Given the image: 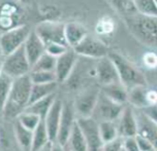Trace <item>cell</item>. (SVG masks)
Segmentation results:
<instances>
[{
    "instance_id": "cell-1",
    "label": "cell",
    "mask_w": 157,
    "mask_h": 151,
    "mask_svg": "<svg viewBox=\"0 0 157 151\" xmlns=\"http://www.w3.org/2000/svg\"><path fill=\"white\" fill-rule=\"evenodd\" d=\"M32 82L29 74L13 79L10 96L3 114L6 118H17L29 105Z\"/></svg>"
},
{
    "instance_id": "cell-2",
    "label": "cell",
    "mask_w": 157,
    "mask_h": 151,
    "mask_svg": "<svg viewBox=\"0 0 157 151\" xmlns=\"http://www.w3.org/2000/svg\"><path fill=\"white\" fill-rule=\"evenodd\" d=\"M131 35L141 43L148 46H156L157 42V20L156 18L142 16L136 13L134 16L123 19Z\"/></svg>"
},
{
    "instance_id": "cell-3",
    "label": "cell",
    "mask_w": 157,
    "mask_h": 151,
    "mask_svg": "<svg viewBox=\"0 0 157 151\" xmlns=\"http://www.w3.org/2000/svg\"><path fill=\"white\" fill-rule=\"evenodd\" d=\"M108 57L114 63L120 82L125 86L127 91L136 86H147L144 73L124 56L117 52H110Z\"/></svg>"
},
{
    "instance_id": "cell-4",
    "label": "cell",
    "mask_w": 157,
    "mask_h": 151,
    "mask_svg": "<svg viewBox=\"0 0 157 151\" xmlns=\"http://www.w3.org/2000/svg\"><path fill=\"white\" fill-rule=\"evenodd\" d=\"M30 69H31V66L28 62L23 46L4 57L2 73L7 75L12 79L28 75L30 73Z\"/></svg>"
},
{
    "instance_id": "cell-5",
    "label": "cell",
    "mask_w": 157,
    "mask_h": 151,
    "mask_svg": "<svg viewBox=\"0 0 157 151\" xmlns=\"http://www.w3.org/2000/svg\"><path fill=\"white\" fill-rule=\"evenodd\" d=\"M24 10L21 5L13 1L0 2V31L1 33L18 28L23 24Z\"/></svg>"
},
{
    "instance_id": "cell-6",
    "label": "cell",
    "mask_w": 157,
    "mask_h": 151,
    "mask_svg": "<svg viewBox=\"0 0 157 151\" xmlns=\"http://www.w3.org/2000/svg\"><path fill=\"white\" fill-rule=\"evenodd\" d=\"M33 31L44 44V46L58 43L68 47L64 36V24L56 21H43L35 27V30Z\"/></svg>"
},
{
    "instance_id": "cell-7",
    "label": "cell",
    "mask_w": 157,
    "mask_h": 151,
    "mask_svg": "<svg viewBox=\"0 0 157 151\" xmlns=\"http://www.w3.org/2000/svg\"><path fill=\"white\" fill-rule=\"evenodd\" d=\"M30 33H31L30 27L27 26L26 24L1 33L0 34V49L4 57L23 46Z\"/></svg>"
},
{
    "instance_id": "cell-8",
    "label": "cell",
    "mask_w": 157,
    "mask_h": 151,
    "mask_svg": "<svg viewBox=\"0 0 157 151\" xmlns=\"http://www.w3.org/2000/svg\"><path fill=\"white\" fill-rule=\"evenodd\" d=\"M72 49L77 56H83L86 58L97 59V60L106 57L109 54L108 46L101 39L89 34L86 35L83 40Z\"/></svg>"
},
{
    "instance_id": "cell-9",
    "label": "cell",
    "mask_w": 157,
    "mask_h": 151,
    "mask_svg": "<svg viewBox=\"0 0 157 151\" xmlns=\"http://www.w3.org/2000/svg\"><path fill=\"white\" fill-rule=\"evenodd\" d=\"M123 108H124V106L113 102L109 98H106L99 89V94H98L97 102L96 105H95L93 114H95V116L99 119V121L116 122V120L119 118L120 114L122 113Z\"/></svg>"
},
{
    "instance_id": "cell-10",
    "label": "cell",
    "mask_w": 157,
    "mask_h": 151,
    "mask_svg": "<svg viewBox=\"0 0 157 151\" xmlns=\"http://www.w3.org/2000/svg\"><path fill=\"white\" fill-rule=\"evenodd\" d=\"M98 94H99V89L88 88L81 92L75 97V104L72 107H74L75 113L78 115V118H88L93 116Z\"/></svg>"
},
{
    "instance_id": "cell-11",
    "label": "cell",
    "mask_w": 157,
    "mask_h": 151,
    "mask_svg": "<svg viewBox=\"0 0 157 151\" xmlns=\"http://www.w3.org/2000/svg\"><path fill=\"white\" fill-rule=\"evenodd\" d=\"M77 124L85 137L88 151H101L103 143L98 133V124L96 120L93 117L78 118Z\"/></svg>"
},
{
    "instance_id": "cell-12",
    "label": "cell",
    "mask_w": 157,
    "mask_h": 151,
    "mask_svg": "<svg viewBox=\"0 0 157 151\" xmlns=\"http://www.w3.org/2000/svg\"><path fill=\"white\" fill-rule=\"evenodd\" d=\"M77 58L78 56L72 49H68L63 55L56 58V66L54 72L57 83L65 82L71 77L75 63H77Z\"/></svg>"
},
{
    "instance_id": "cell-13",
    "label": "cell",
    "mask_w": 157,
    "mask_h": 151,
    "mask_svg": "<svg viewBox=\"0 0 157 151\" xmlns=\"http://www.w3.org/2000/svg\"><path fill=\"white\" fill-rule=\"evenodd\" d=\"M75 122V118L74 107L69 103H63L61 119L58 128L57 138H56L55 142H57V143L62 145V146H65L72 128H74Z\"/></svg>"
},
{
    "instance_id": "cell-14",
    "label": "cell",
    "mask_w": 157,
    "mask_h": 151,
    "mask_svg": "<svg viewBox=\"0 0 157 151\" xmlns=\"http://www.w3.org/2000/svg\"><path fill=\"white\" fill-rule=\"evenodd\" d=\"M117 130L119 138L124 139L128 137H136V112L133 108L128 106H124L122 113L120 114L118 118Z\"/></svg>"
},
{
    "instance_id": "cell-15",
    "label": "cell",
    "mask_w": 157,
    "mask_h": 151,
    "mask_svg": "<svg viewBox=\"0 0 157 151\" xmlns=\"http://www.w3.org/2000/svg\"><path fill=\"white\" fill-rule=\"evenodd\" d=\"M94 71L95 76L97 77L98 81L102 86L120 81L116 67L108 56L98 60Z\"/></svg>"
},
{
    "instance_id": "cell-16",
    "label": "cell",
    "mask_w": 157,
    "mask_h": 151,
    "mask_svg": "<svg viewBox=\"0 0 157 151\" xmlns=\"http://www.w3.org/2000/svg\"><path fill=\"white\" fill-rule=\"evenodd\" d=\"M62 108H63V102L60 99H57L54 101L51 109L49 110V112L47 113L46 117L43 119L44 124L46 125L48 135H49L50 142L56 141L57 138V133H58V128L59 124H60L61 119V113H62Z\"/></svg>"
},
{
    "instance_id": "cell-17",
    "label": "cell",
    "mask_w": 157,
    "mask_h": 151,
    "mask_svg": "<svg viewBox=\"0 0 157 151\" xmlns=\"http://www.w3.org/2000/svg\"><path fill=\"white\" fill-rule=\"evenodd\" d=\"M23 47L25 55L28 59V62L31 67L46 52V46L38 38V36L34 33V31H31V33L29 34Z\"/></svg>"
},
{
    "instance_id": "cell-18",
    "label": "cell",
    "mask_w": 157,
    "mask_h": 151,
    "mask_svg": "<svg viewBox=\"0 0 157 151\" xmlns=\"http://www.w3.org/2000/svg\"><path fill=\"white\" fill-rule=\"evenodd\" d=\"M136 128H137L136 135L148 139L156 146L157 124L151 121L150 119H148L147 117L143 115L141 111L139 112V114H136Z\"/></svg>"
},
{
    "instance_id": "cell-19",
    "label": "cell",
    "mask_w": 157,
    "mask_h": 151,
    "mask_svg": "<svg viewBox=\"0 0 157 151\" xmlns=\"http://www.w3.org/2000/svg\"><path fill=\"white\" fill-rule=\"evenodd\" d=\"M86 35H88V33L82 24L71 22L64 25V36H65L66 43L71 49L78 45Z\"/></svg>"
},
{
    "instance_id": "cell-20",
    "label": "cell",
    "mask_w": 157,
    "mask_h": 151,
    "mask_svg": "<svg viewBox=\"0 0 157 151\" xmlns=\"http://www.w3.org/2000/svg\"><path fill=\"white\" fill-rule=\"evenodd\" d=\"M100 92H101L106 98H109V99L112 100L115 103H117V104H120L123 106H125V104H127L128 91L120 81L102 86Z\"/></svg>"
},
{
    "instance_id": "cell-21",
    "label": "cell",
    "mask_w": 157,
    "mask_h": 151,
    "mask_svg": "<svg viewBox=\"0 0 157 151\" xmlns=\"http://www.w3.org/2000/svg\"><path fill=\"white\" fill-rule=\"evenodd\" d=\"M65 147L71 151H88L85 137H84L78 124H77V119H75L74 128H72L71 135L68 137Z\"/></svg>"
},
{
    "instance_id": "cell-22",
    "label": "cell",
    "mask_w": 157,
    "mask_h": 151,
    "mask_svg": "<svg viewBox=\"0 0 157 151\" xmlns=\"http://www.w3.org/2000/svg\"><path fill=\"white\" fill-rule=\"evenodd\" d=\"M56 100V94L48 96L41 100H38L36 102L32 103V104L28 105L25 111H28L30 113H33L35 115H37L39 118L43 120L46 117L47 113L49 112V110L51 109L53 103Z\"/></svg>"
},
{
    "instance_id": "cell-23",
    "label": "cell",
    "mask_w": 157,
    "mask_h": 151,
    "mask_svg": "<svg viewBox=\"0 0 157 151\" xmlns=\"http://www.w3.org/2000/svg\"><path fill=\"white\" fill-rule=\"evenodd\" d=\"M147 88L146 86H136L128 91L127 94V103L130 107L137 109H143L148 106L147 102Z\"/></svg>"
},
{
    "instance_id": "cell-24",
    "label": "cell",
    "mask_w": 157,
    "mask_h": 151,
    "mask_svg": "<svg viewBox=\"0 0 157 151\" xmlns=\"http://www.w3.org/2000/svg\"><path fill=\"white\" fill-rule=\"evenodd\" d=\"M13 134H15L16 140L18 142L20 148L23 151H31L32 144V132L28 131L19 124L18 121L13 124Z\"/></svg>"
},
{
    "instance_id": "cell-25",
    "label": "cell",
    "mask_w": 157,
    "mask_h": 151,
    "mask_svg": "<svg viewBox=\"0 0 157 151\" xmlns=\"http://www.w3.org/2000/svg\"><path fill=\"white\" fill-rule=\"evenodd\" d=\"M56 89H57V82L46 83V84H32L29 105L48 96L54 95Z\"/></svg>"
},
{
    "instance_id": "cell-26",
    "label": "cell",
    "mask_w": 157,
    "mask_h": 151,
    "mask_svg": "<svg viewBox=\"0 0 157 151\" xmlns=\"http://www.w3.org/2000/svg\"><path fill=\"white\" fill-rule=\"evenodd\" d=\"M49 143H51L49 139V135H48L44 120H41L40 124L37 125V128L32 132L31 151H39Z\"/></svg>"
},
{
    "instance_id": "cell-27",
    "label": "cell",
    "mask_w": 157,
    "mask_h": 151,
    "mask_svg": "<svg viewBox=\"0 0 157 151\" xmlns=\"http://www.w3.org/2000/svg\"><path fill=\"white\" fill-rule=\"evenodd\" d=\"M98 124V133L102 143H109L119 138L117 130V124L114 121H99Z\"/></svg>"
},
{
    "instance_id": "cell-28",
    "label": "cell",
    "mask_w": 157,
    "mask_h": 151,
    "mask_svg": "<svg viewBox=\"0 0 157 151\" xmlns=\"http://www.w3.org/2000/svg\"><path fill=\"white\" fill-rule=\"evenodd\" d=\"M109 4H111V7L118 15L121 16L122 19L137 13L134 2L131 0H112V1H109Z\"/></svg>"
},
{
    "instance_id": "cell-29",
    "label": "cell",
    "mask_w": 157,
    "mask_h": 151,
    "mask_svg": "<svg viewBox=\"0 0 157 151\" xmlns=\"http://www.w3.org/2000/svg\"><path fill=\"white\" fill-rule=\"evenodd\" d=\"M13 79L4 73L0 74V115L3 114L5 105L10 96Z\"/></svg>"
},
{
    "instance_id": "cell-30",
    "label": "cell",
    "mask_w": 157,
    "mask_h": 151,
    "mask_svg": "<svg viewBox=\"0 0 157 151\" xmlns=\"http://www.w3.org/2000/svg\"><path fill=\"white\" fill-rule=\"evenodd\" d=\"M55 66H56V58H54L51 55L47 54V52H44V54L32 65L31 69H30V72H32V71L54 72Z\"/></svg>"
},
{
    "instance_id": "cell-31",
    "label": "cell",
    "mask_w": 157,
    "mask_h": 151,
    "mask_svg": "<svg viewBox=\"0 0 157 151\" xmlns=\"http://www.w3.org/2000/svg\"><path fill=\"white\" fill-rule=\"evenodd\" d=\"M136 5L137 13L151 18H156L157 16V6L155 0H136Z\"/></svg>"
},
{
    "instance_id": "cell-32",
    "label": "cell",
    "mask_w": 157,
    "mask_h": 151,
    "mask_svg": "<svg viewBox=\"0 0 157 151\" xmlns=\"http://www.w3.org/2000/svg\"><path fill=\"white\" fill-rule=\"evenodd\" d=\"M16 121H18L22 127L27 128L28 131L33 132L37 128V125L40 124L41 119L37 115H35V114L30 113L28 111H24V112H22L17 117Z\"/></svg>"
},
{
    "instance_id": "cell-33",
    "label": "cell",
    "mask_w": 157,
    "mask_h": 151,
    "mask_svg": "<svg viewBox=\"0 0 157 151\" xmlns=\"http://www.w3.org/2000/svg\"><path fill=\"white\" fill-rule=\"evenodd\" d=\"M116 30V24L115 21L110 16H103L97 22L95 26V31L98 35L101 36H108L113 34Z\"/></svg>"
},
{
    "instance_id": "cell-34",
    "label": "cell",
    "mask_w": 157,
    "mask_h": 151,
    "mask_svg": "<svg viewBox=\"0 0 157 151\" xmlns=\"http://www.w3.org/2000/svg\"><path fill=\"white\" fill-rule=\"evenodd\" d=\"M32 84H46V83L57 82L55 72L49 71H32L29 73Z\"/></svg>"
},
{
    "instance_id": "cell-35",
    "label": "cell",
    "mask_w": 157,
    "mask_h": 151,
    "mask_svg": "<svg viewBox=\"0 0 157 151\" xmlns=\"http://www.w3.org/2000/svg\"><path fill=\"white\" fill-rule=\"evenodd\" d=\"M58 13L57 7L53 5H46L40 8V15L44 16V21H55L56 16L59 15Z\"/></svg>"
},
{
    "instance_id": "cell-36",
    "label": "cell",
    "mask_w": 157,
    "mask_h": 151,
    "mask_svg": "<svg viewBox=\"0 0 157 151\" xmlns=\"http://www.w3.org/2000/svg\"><path fill=\"white\" fill-rule=\"evenodd\" d=\"M67 49H68V47L67 46L62 45V44H58V43L49 44V45L46 46V52L53 56L54 58L60 57V56L63 55Z\"/></svg>"
},
{
    "instance_id": "cell-37",
    "label": "cell",
    "mask_w": 157,
    "mask_h": 151,
    "mask_svg": "<svg viewBox=\"0 0 157 151\" xmlns=\"http://www.w3.org/2000/svg\"><path fill=\"white\" fill-rule=\"evenodd\" d=\"M136 144H137V147H139L140 151H155L156 150L155 145H154L152 142H150L148 139L144 138V137L136 135Z\"/></svg>"
},
{
    "instance_id": "cell-38",
    "label": "cell",
    "mask_w": 157,
    "mask_h": 151,
    "mask_svg": "<svg viewBox=\"0 0 157 151\" xmlns=\"http://www.w3.org/2000/svg\"><path fill=\"white\" fill-rule=\"evenodd\" d=\"M143 63L146 68L148 69H155L157 66V56L156 52H148L144 54L143 57Z\"/></svg>"
},
{
    "instance_id": "cell-39",
    "label": "cell",
    "mask_w": 157,
    "mask_h": 151,
    "mask_svg": "<svg viewBox=\"0 0 157 151\" xmlns=\"http://www.w3.org/2000/svg\"><path fill=\"white\" fill-rule=\"evenodd\" d=\"M140 110H141V113L143 114V115L147 117L148 119H150L151 121L157 124V107H156V104L148 105L143 109H140Z\"/></svg>"
},
{
    "instance_id": "cell-40",
    "label": "cell",
    "mask_w": 157,
    "mask_h": 151,
    "mask_svg": "<svg viewBox=\"0 0 157 151\" xmlns=\"http://www.w3.org/2000/svg\"><path fill=\"white\" fill-rule=\"evenodd\" d=\"M122 149L125 151H140L136 137H128V138L122 139Z\"/></svg>"
},
{
    "instance_id": "cell-41",
    "label": "cell",
    "mask_w": 157,
    "mask_h": 151,
    "mask_svg": "<svg viewBox=\"0 0 157 151\" xmlns=\"http://www.w3.org/2000/svg\"><path fill=\"white\" fill-rule=\"evenodd\" d=\"M122 149V139L118 138L109 143L103 144L101 151H120Z\"/></svg>"
},
{
    "instance_id": "cell-42",
    "label": "cell",
    "mask_w": 157,
    "mask_h": 151,
    "mask_svg": "<svg viewBox=\"0 0 157 151\" xmlns=\"http://www.w3.org/2000/svg\"><path fill=\"white\" fill-rule=\"evenodd\" d=\"M147 102L149 105H154L156 104V101H157V94L156 91H153V89H147Z\"/></svg>"
},
{
    "instance_id": "cell-43",
    "label": "cell",
    "mask_w": 157,
    "mask_h": 151,
    "mask_svg": "<svg viewBox=\"0 0 157 151\" xmlns=\"http://www.w3.org/2000/svg\"><path fill=\"white\" fill-rule=\"evenodd\" d=\"M50 151H65V150H64V146H62V145H60L57 142H53V143H51Z\"/></svg>"
},
{
    "instance_id": "cell-44",
    "label": "cell",
    "mask_w": 157,
    "mask_h": 151,
    "mask_svg": "<svg viewBox=\"0 0 157 151\" xmlns=\"http://www.w3.org/2000/svg\"><path fill=\"white\" fill-rule=\"evenodd\" d=\"M3 61H4V56L2 54L1 49H0V74L2 73V66H3Z\"/></svg>"
},
{
    "instance_id": "cell-45",
    "label": "cell",
    "mask_w": 157,
    "mask_h": 151,
    "mask_svg": "<svg viewBox=\"0 0 157 151\" xmlns=\"http://www.w3.org/2000/svg\"><path fill=\"white\" fill-rule=\"evenodd\" d=\"M50 148H51V143H49V144H47L46 146H44V148H41L39 151H50Z\"/></svg>"
},
{
    "instance_id": "cell-46",
    "label": "cell",
    "mask_w": 157,
    "mask_h": 151,
    "mask_svg": "<svg viewBox=\"0 0 157 151\" xmlns=\"http://www.w3.org/2000/svg\"><path fill=\"white\" fill-rule=\"evenodd\" d=\"M64 150H65V151H71V150H69V149H67V148H66L65 146H64Z\"/></svg>"
},
{
    "instance_id": "cell-47",
    "label": "cell",
    "mask_w": 157,
    "mask_h": 151,
    "mask_svg": "<svg viewBox=\"0 0 157 151\" xmlns=\"http://www.w3.org/2000/svg\"><path fill=\"white\" fill-rule=\"evenodd\" d=\"M120 151H125V150H123V149H121V150H120Z\"/></svg>"
},
{
    "instance_id": "cell-48",
    "label": "cell",
    "mask_w": 157,
    "mask_h": 151,
    "mask_svg": "<svg viewBox=\"0 0 157 151\" xmlns=\"http://www.w3.org/2000/svg\"><path fill=\"white\" fill-rule=\"evenodd\" d=\"M155 151H156V150H155Z\"/></svg>"
}]
</instances>
